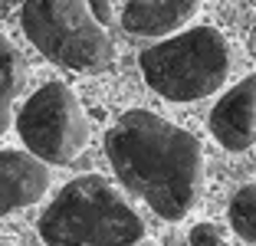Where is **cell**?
I'll return each instance as SVG.
<instances>
[{"instance_id":"obj_4","label":"cell","mask_w":256,"mask_h":246,"mask_svg":"<svg viewBox=\"0 0 256 246\" xmlns=\"http://www.w3.org/2000/svg\"><path fill=\"white\" fill-rule=\"evenodd\" d=\"M20 26L33 46L56 66L76 72H102L112 62L108 26L89 0H26Z\"/></svg>"},{"instance_id":"obj_12","label":"cell","mask_w":256,"mask_h":246,"mask_svg":"<svg viewBox=\"0 0 256 246\" xmlns=\"http://www.w3.org/2000/svg\"><path fill=\"white\" fill-rule=\"evenodd\" d=\"M89 4H92V10H96V16L108 26V23H112V10H108V0H89Z\"/></svg>"},{"instance_id":"obj_5","label":"cell","mask_w":256,"mask_h":246,"mask_svg":"<svg viewBox=\"0 0 256 246\" xmlns=\"http://www.w3.org/2000/svg\"><path fill=\"white\" fill-rule=\"evenodd\" d=\"M16 132L26 151L43 158L46 164H69L89 144L86 108L62 82H46L26 98V105L16 112Z\"/></svg>"},{"instance_id":"obj_7","label":"cell","mask_w":256,"mask_h":246,"mask_svg":"<svg viewBox=\"0 0 256 246\" xmlns=\"http://www.w3.org/2000/svg\"><path fill=\"white\" fill-rule=\"evenodd\" d=\"M50 164L33 151L0 148V216L40 204L50 190Z\"/></svg>"},{"instance_id":"obj_9","label":"cell","mask_w":256,"mask_h":246,"mask_svg":"<svg viewBox=\"0 0 256 246\" xmlns=\"http://www.w3.org/2000/svg\"><path fill=\"white\" fill-rule=\"evenodd\" d=\"M20 82H23L20 52L0 33V134L14 125V102H16V92H20Z\"/></svg>"},{"instance_id":"obj_2","label":"cell","mask_w":256,"mask_h":246,"mask_svg":"<svg viewBox=\"0 0 256 246\" xmlns=\"http://www.w3.org/2000/svg\"><path fill=\"white\" fill-rule=\"evenodd\" d=\"M36 230L46 246H135L144 220L106 178L82 174L50 200Z\"/></svg>"},{"instance_id":"obj_8","label":"cell","mask_w":256,"mask_h":246,"mask_svg":"<svg viewBox=\"0 0 256 246\" xmlns=\"http://www.w3.org/2000/svg\"><path fill=\"white\" fill-rule=\"evenodd\" d=\"M200 10V0H128L122 26L132 36H174Z\"/></svg>"},{"instance_id":"obj_3","label":"cell","mask_w":256,"mask_h":246,"mask_svg":"<svg viewBox=\"0 0 256 246\" xmlns=\"http://www.w3.org/2000/svg\"><path fill=\"white\" fill-rule=\"evenodd\" d=\"M138 66L144 82L168 102H197L224 89L230 76V43L214 26H190L148 46Z\"/></svg>"},{"instance_id":"obj_11","label":"cell","mask_w":256,"mask_h":246,"mask_svg":"<svg viewBox=\"0 0 256 246\" xmlns=\"http://www.w3.org/2000/svg\"><path fill=\"white\" fill-rule=\"evenodd\" d=\"M188 246H230V243H226V240L217 233V226L200 224V226H194V230H190Z\"/></svg>"},{"instance_id":"obj_1","label":"cell","mask_w":256,"mask_h":246,"mask_svg":"<svg viewBox=\"0 0 256 246\" xmlns=\"http://www.w3.org/2000/svg\"><path fill=\"white\" fill-rule=\"evenodd\" d=\"M106 154L122 187L161 220H181L194 210L204 190V148L181 125L132 108L108 128Z\"/></svg>"},{"instance_id":"obj_13","label":"cell","mask_w":256,"mask_h":246,"mask_svg":"<svg viewBox=\"0 0 256 246\" xmlns=\"http://www.w3.org/2000/svg\"><path fill=\"white\" fill-rule=\"evenodd\" d=\"M0 246H14V243H10V240H4V236H0Z\"/></svg>"},{"instance_id":"obj_6","label":"cell","mask_w":256,"mask_h":246,"mask_svg":"<svg viewBox=\"0 0 256 246\" xmlns=\"http://www.w3.org/2000/svg\"><path fill=\"white\" fill-rule=\"evenodd\" d=\"M210 134L226 151H250L256 144V72L226 89L207 118Z\"/></svg>"},{"instance_id":"obj_10","label":"cell","mask_w":256,"mask_h":246,"mask_svg":"<svg viewBox=\"0 0 256 246\" xmlns=\"http://www.w3.org/2000/svg\"><path fill=\"white\" fill-rule=\"evenodd\" d=\"M226 220L236 230V236L256 246V184L240 187L226 204Z\"/></svg>"}]
</instances>
